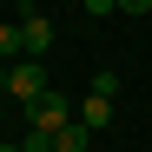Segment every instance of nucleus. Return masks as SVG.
<instances>
[{
    "label": "nucleus",
    "mask_w": 152,
    "mask_h": 152,
    "mask_svg": "<svg viewBox=\"0 0 152 152\" xmlns=\"http://www.w3.org/2000/svg\"><path fill=\"white\" fill-rule=\"evenodd\" d=\"M0 86H7V93L20 99V106H40V99L53 93V80L40 73V60H13V66H7V80H0Z\"/></svg>",
    "instance_id": "1"
},
{
    "label": "nucleus",
    "mask_w": 152,
    "mask_h": 152,
    "mask_svg": "<svg viewBox=\"0 0 152 152\" xmlns=\"http://www.w3.org/2000/svg\"><path fill=\"white\" fill-rule=\"evenodd\" d=\"M73 113H80V106H73V99L53 86V93L40 99V106H27V126H33V132H46V139H60L66 126H73Z\"/></svg>",
    "instance_id": "2"
},
{
    "label": "nucleus",
    "mask_w": 152,
    "mask_h": 152,
    "mask_svg": "<svg viewBox=\"0 0 152 152\" xmlns=\"http://www.w3.org/2000/svg\"><path fill=\"white\" fill-rule=\"evenodd\" d=\"M46 46H53V20H46V13H27V20H20V53L40 60Z\"/></svg>",
    "instance_id": "3"
},
{
    "label": "nucleus",
    "mask_w": 152,
    "mask_h": 152,
    "mask_svg": "<svg viewBox=\"0 0 152 152\" xmlns=\"http://www.w3.org/2000/svg\"><path fill=\"white\" fill-rule=\"evenodd\" d=\"M73 119H80L86 132H106V126H113V99H99V93H86V99H80V113H73Z\"/></svg>",
    "instance_id": "4"
},
{
    "label": "nucleus",
    "mask_w": 152,
    "mask_h": 152,
    "mask_svg": "<svg viewBox=\"0 0 152 152\" xmlns=\"http://www.w3.org/2000/svg\"><path fill=\"white\" fill-rule=\"evenodd\" d=\"M86 139H93V132H86V126H80V119H73V126H66V132L53 139V152H86Z\"/></svg>",
    "instance_id": "5"
},
{
    "label": "nucleus",
    "mask_w": 152,
    "mask_h": 152,
    "mask_svg": "<svg viewBox=\"0 0 152 152\" xmlns=\"http://www.w3.org/2000/svg\"><path fill=\"white\" fill-rule=\"evenodd\" d=\"M20 53V27H0V60H13ZM20 60H27V53H20Z\"/></svg>",
    "instance_id": "6"
},
{
    "label": "nucleus",
    "mask_w": 152,
    "mask_h": 152,
    "mask_svg": "<svg viewBox=\"0 0 152 152\" xmlns=\"http://www.w3.org/2000/svg\"><path fill=\"white\" fill-rule=\"evenodd\" d=\"M20 152H53V139H46V132H33V126H27V132H20Z\"/></svg>",
    "instance_id": "7"
},
{
    "label": "nucleus",
    "mask_w": 152,
    "mask_h": 152,
    "mask_svg": "<svg viewBox=\"0 0 152 152\" xmlns=\"http://www.w3.org/2000/svg\"><path fill=\"white\" fill-rule=\"evenodd\" d=\"M86 13L99 20V13H119V0H86Z\"/></svg>",
    "instance_id": "8"
},
{
    "label": "nucleus",
    "mask_w": 152,
    "mask_h": 152,
    "mask_svg": "<svg viewBox=\"0 0 152 152\" xmlns=\"http://www.w3.org/2000/svg\"><path fill=\"white\" fill-rule=\"evenodd\" d=\"M119 13H132V20H139V13H152V0H119Z\"/></svg>",
    "instance_id": "9"
},
{
    "label": "nucleus",
    "mask_w": 152,
    "mask_h": 152,
    "mask_svg": "<svg viewBox=\"0 0 152 152\" xmlns=\"http://www.w3.org/2000/svg\"><path fill=\"white\" fill-rule=\"evenodd\" d=\"M0 152H20V145H0Z\"/></svg>",
    "instance_id": "10"
},
{
    "label": "nucleus",
    "mask_w": 152,
    "mask_h": 152,
    "mask_svg": "<svg viewBox=\"0 0 152 152\" xmlns=\"http://www.w3.org/2000/svg\"><path fill=\"white\" fill-rule=\"evenodd\" d=\"M0 80H7V73H0Z\"/></svg>",
    "instance_id": "11"
}]
</instances>
